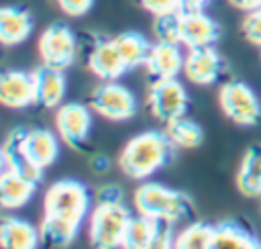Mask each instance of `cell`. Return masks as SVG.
<instances>
[{
    "instance_id": "cell-1",
    "label": "cell",
    "mask_w": 261,
    "mask_h": 249,
    "mask_svg": "<svg viewBox=\"0 0 261 249\" xmlns=\"http://www.w3.org/2000/svg\"><path fill=\"white\" fill-rule=\"evenodd\" d=\"M175 149L165 131H145L124 145L118 165L128 178L143 180L165 167L173 159Z\"/></svg>"
},
{
    "instance_id": "cell-2",
    "label": "cell",
    "mask_w": 261,
    "mask_h": 249,
    "mask_svg": "<svg viewBox=\"0 0 261 249\" xmlns=\"http://www.w3.org/2000/svg\"><path fill=\"white\" fill-rule=\"evenodd\" d=\"M135 208L143 216H151L157 220H167V222H181L192 218L194 206L192 200L177 190H171L167 186L147 182L137 188L135 192Z\"/></svg>"
},
{
    "instance_id": "cell-3",
    "label": "cell",
    "mask_w": 261,
    "mask_h": 249,
    "mask_svg": "<svg viewBox=\"0 0 261 249\" xmlns=\"http://www.w3.org/2000/svg\"><path fill=\"white\" fill-rule=\"evenodd\" d=\"M130 212L122 202H98L90 216V241L94 249H122V237Z\"/></svg>"
},
{
    "instance_id": "cell-4",
    "label": "cell",
    "mask_w": 261,
    "mask_h": 249,
    "mask_svg": "<svg viewBox=\"0 0 261 249\" xmlns=\"http://www.w3.org/2000/svg\"><path fill=\"white\" fill-rule=\"evenodd\" d=\"M90 208V194L86 186L77 180H59L49 186L45 194V214L59 216L71 222L86 218Z\"/></svg>"
},
{
    "instance_id": "cell-5",
    "label": "cell",
    "mask_w": 261,
    "mask_h": 249,
    "mask_svg": "<svg viewBox=\"0 0 261 249\" xmlns=\"http://www.w3.org/2000/svg\"><path fill=\"white\" fill-rule=\"evenodd\" d=\"M147 104L153 116L167 124L171 120L186 116L190 98L184 84L177 78H165V80H151L147 88Z\"/></svg>"
},
{
    "instance_id": "cell-6",
    "label": "cell",
    "mask_w": 261,
    "mask_h": 249,
    "mask_svg": "<svg viewBox=\"0 0 261 249\" xmlns=\"http://www.w3.org/2000/svg\"><path fill=\"white\" fill-rule=\"evenodd\" d=\"M218 102L228 120L241 127H255L261 120V102L257 94L239 80H228L218 92Z\"/></svg>"
},
{
    "instance_id": "cell-7",
    "label": "cell",
    "mask_w": 261,
    "mask_h": 249,
    "mask_svg": "<svg viewBox=\"0 0 261 249\" xmlns=\"http://www.w3.org/2000/svg\"><path fill=\"white\" fill-rule=\"evenodd\" d=\"M39 55L45 65L67 69L77 55V39L73 31L63 22L49 24L39 39Z\"/></svg>"
},
{
    "instance_id": "cell-8",
    "label": "cell",
    "mask_w": 261,
    "mask_h": 249,
    "mask_svg": "<svg viewBox=\"0 0 261 249\" xmlns=\"http://www.w3.org/2000/svg\"><path fill=\"white\" fill-rule=\"evenodd\" d=\"M90 108L104 118L126 120L137 112V98L126 86L118 82H104L92 90Z\"/></svg>"
},
{
    "instance_id": "cell-9",
    "label": "cell",
    "mask_w": 261,
    "mask_h": 249,
    "mask_svg": "<svg viewBox=\"0 0 261 249\" xmlns=\"http://www.w3.org/2000/svg\"><path fill=\"white\" fill-rule=\"evenodd\" d=\"M220 39L218 22L204 10H179L177 12V43L194 49L208 47Z\"/></svg>"
},
{
    "instance_id": "cell-10",
    "label": "cell",
    "mask_w": 261,
    "mask_h": 249,
    "mask_svg": "<svg viewBox=\"0 0 261 249\" xmlns=\"http://www.w3.org/2000/svg\"><path fill=\"white\" fill-rule=\"evenodd\" d=\"M55 127L59 131V137L69 147L80 149L92 131V112L88 106L77 102L63 104L55 114Z\"/></svg>"
},
{
    "instance_id": "cell-11",
    "label": "cell",
    "mask_w": 261,
    "mask_h": 249,
    "mask_svg": "<svg viewBox=\"0 0 261 249\" xmlns=\"http://www.w3.org/2000/svg\"><path fill=\"white\" fill-rule=\"evenodd\" d=\"M18 149L41 171L59 155V143L49 129H18Z\"/></svg>"
},
{
    "instance_id": "cell-12",
    "label": "cell",
    "mask_w": 261,
    "mask_h": 249,
    "mask_svg": "<svg viewBox=\"0 0 261 249\" xmlns=\"http://www.w3.org/2000/svg\"><path fill=\"white\" fill-rule=\"evenodd\" d=\"M88 67L94 76H98L104 82H116L122 73L128 71L126 63L120 57V51L112 39L96 37L88 51Z\"/></svg>"
},
{
    "instance_id": "cell-13",
    "label": "cell",
    "mask_w": 261,
    "mask_h": 249,
    "mask_svg": "<svg viewBox=\"0 0 261 249\" xmlns=\"http://www.w3.org/2000/svg\"><path fill=\"white\" fill-rule=\"evenodd\" d=\"M224 71V61L214 45L208 47H194L188 51L184 61V73L190 82L198 86H210L218 82Z\"/></svg>"
},
{
    "instance_id": "cell-14",
    "label": "cell",
    "mask_w": 261,
    "mask_h": 249,
    "mask_svg": "<svg viewBox=\"0 0 261 249\" xmlns=\"http://www.w3.org/2000/svg\"><path fill=\"white\" fill-rule=\"evenodd\" d=\"M0 100L8 108H27L37 104V90H35V76L33 71L8 69L0 78Z\"/></svg>"
},
{
    "instance_id": "cell-15",
    "label": "cell",
    "mask_w": 261,
    "mask_h": 249,
    "mask_svg": "<svg viewBox=\"0 0 261 249\" xmlns=\"http://www.w3.org/2000/svg\"><path fill=\"white\" fill-rule=\"evenodd\" d=\"M184 61L186 55L181 53L177 43L157 41L155 45H151L145 67L151 80H165V78H177L179 71H184Z\"/></svg>"
},
{
    "instance_id": "cell-16",
    "label": "cell",
    "mask_w": 261,
    "mask_h": 249,
    "mask_svg": "<svg viewBox=\"0 0 261 249\" xmlns=\"http://www.w3.org/2000/svg\"><path fill=\"white\" fill-rule=\"evenodd\" d=\"M35 90H37V104L45 108H57L67 90V82L63 76V69L51 67V65H39L35 71Z\"/></svg>"
},
{
    "instance_id": "cell-17",
    "label": "cell",
    "mask_w": 261,
    "mask_h": 249,
    "mask_svg": "<svg viewBox=\"0 0 261 249\" xmlns=\"http://www.w3.org/2000/svg\"><path fill=\"white\" fill-rule=\"evenodd\" d=\"M35 180L14 171V169H2L0 178V204L4 208H20L24 206L37 190Z\"/></svg>"
},
{
    "instance_id": "cell-18",
    "label": "cell",
    "mask_w": 261,
    "mask_h": 249,
    "mask_svg": "<svg viewBox=\"0 0 261 249\" xmlns=\"http://www.w3.org/2000/svg\"><path fill=\"white\" fill-rule=\"evenodd\" d=\"M33 14L22 6H4L0 10V41L18 45L33 33Z\"/></svg>"
},
{
    "instance_id": "cell-19",
    "label": "cell",
    "mask_w": 261,
    "mask_h": 249,
    "mask_svg": "<svg viewBox=\"0 0 261 249\" xmlns=\"http://www.w3.org/2000/svg\"><path fill=\"white\" fill-rule=\"evenodd\" d=\"M41 243V233L27 220L4 216L0 225V245L2 249H37Z\"/></svg>"
},
{
    "instance_id": "cell-20",
    "label": "cell",
    "mask_w": 261,
    "mask_h": 249,
    "mask_svg": "<svg viewBox=\"0 0 261 249\" xmlns=\"http://www.w3.org/2000/svg\"><path fill=\"white\" fill-rule=\"evenodd\" d=\"M212 249H261V241L237 220L214 225Z\"/></svg>"
},
{
    "instance_id": "cell-21",
    "label": "cell",
    "mask_w": 261,
    "mask_h": 249,
    "mask_svg": "<svg viewBox=\"0 0 261 249\" xmlns=\"http://www.w3.org/2000/svg\"><path fill=\"white\" fill-rule=\"evenodd\" d=\"M237 186L243 196H261V145H251L245 151L237 173Z\"/></svg>"
},
{
    "instance_id": "cell-22",
    "label": "cell",
    "mask_w": 261,
    "mask_h": 249,
    "mask_svg": "<svg viewBox=\"0 0 261 249\" xmlns=\"http://www.w3.org/2000/svg\"><path fill=\"white\" fill-rule=\"evenodd\" d=\"M41 243L45 247H51V249H61V247H67L80 233V222H71V220H65V218H59V216H49L45 214L43 222H41Z\"/></svg>"
},
{
    "instance_id": "cell-23",
    "label": "cell",
    "mask_w": 261,
    "mask_h": 249,
    "mask_svg": "<svg viewBox=\"0 0 261 249\" xmlns=\"http://www.w3.org/2000/svg\"><path fill=\"white\" fill-rule=\"evenodd\" d=\"M114 43H116V47L120 51V57H122V61L126 63L128 69L145 65L147 55L151 51V43L147 41L145 35H141L137 31H124V33L114 37Z\"/></svg>"
},
{
    "instance_id": "cell-24",
    "label": "cell",
    "mask_w": 261,
    "mask_h": 249,
    "mask_svg": "<svg viewBox=\"0 0 261 249\" xmlns=\"http://www.w3.org/2000/svg\"><path fill=\"white\" fill-rule=\"evenodd\" d=\"M159 220L151 216H130L124 237H122V249H147V245L153 241L157 233Z\"/></svg>"
},
{
    "instance_id": "cell-25",
    "label": "cell",
    "mask_w": 261,
    "mask_h": 249,
    "mask_svg": "<svg viewBox=\"0 0 261 249\" xmlns=\"http://www.w3.org/2000/svg\"><path fill=\"white\" fill-rule=\"evenodd\" d=\"M165 133L171 139V143L179 149H194L202 143L204 139V131L198 122L181 116L177 120H171L165 124Z\"/></svg>"
},
{
    "instance_id": "cell-26",
    "label": "cell",
    "mask_w": 261,
    "mask_h": 249,
    "mask_svg": "<svg viewBox=\"0 0 261 249\" xmlns=\"http://www.w3.org/2000/svg\"><path fill=\"white\" fill-rule=\"evenodd\" d=\"M214 225L190 222L175 235V249H212Z\"/></svg>"
},
{
    "instance_id": "cell-27",
    "label": "cell",
    "mask_w": 261,
    "mask_h": 249,
    "mask_svg": "<svg viewBox=\"0 0 261 249\" xmlns=\"http://www.w3.org/2000/svg\"><path fill=\"white\" fill-rule=\"evenodd\" d=\"M153 33H155L157 41L177 43V12L155 16V20H153Z\"/></svg>"
},
{
    "instance_id": "cell-28",
    "label": "cell",
    "mask_w": 261,
    "mask_h": 249,
    "mask_svg": "<svg viewBox=\"0 0 261 249\" xmlns=\"http://www.w3.org/2000/svg\"><path fill=\"white\" fill-rule=\"evenodd\" d=\"M241 31H243V35H245V39L249 43L261 47V8L251 10V12L245 14Z\"/></svg>"
},
{
    "instance_id": "cell-29",
    "label": "cell",
    "mask_w": 261,
    "mask_h": 249,
    "mask_svg": "<svg viewBox=\"0 0 261 249\" xmlns=\"http://www.w3.org/2000/svg\"><path fill=\"white\" fill-rule=\"evenodd\" d=\"M147 249H175V235H173V222L159 220L157 233L153 241L147 245Z\"/></svg>"
},
{
    "instance_id": "cell-30",
    "label": "cell",
    "mask_w": 261,
    "mask_h": 249,
    "mask_svg": "<svg viewBox=\"0 0 261 249\" xmlns=\"http://www.w3.org/2000/svg\"><path fill=\"white\" fill-rule=\"evenodd\" d=\"M139 4L153 16L173 14L181 10V0H139Z\"/></svg>"
},
{
    "instance_id": "cell-31",
    "label": "cell",
    "mask_w": 261,
    "mask_h": 249,
    "mask_svg": "<svg viewBox=\"0 0 261 249\" xmlns=\"http://www.w3.org/2000/svg\"><path fill=\"white\" fill-rule=\"evenodd\" d=\"M53 2L67 16H82V14L90 12L94 6V0H53Z\"/></svg>"
},
{
    "instance_id": "cell-32",
    "label": "cell",
    "mask_w": 261,
    "mask_h": 249,
    "mask_svg": "<svg viewBox=\"0 0 261 249\" xmlns=\"http://www.w3.org/2000/svg\"><path fill=\"white\" fill-rule=\"evenodd\" d=\"M104 200H114V202H120L122 200V194L116 186H104L100 192H98V202H104Z\"/></svg>"
},
{
    "instance_id": "cell-33",
    "label": "cell",
    "mask_w": 261,
    "mask_h": 249,
    "mask_svg": "<svg viewBox=\"0 0 261 249\" xmlns=\"http://www.w3.org/2000/svg\"><path fill=\"white\" fill-rule=\"evenodd\" d=\"M234 8L243 10V12H251V10H257L261 8V0H228Z\"/></svg>"
},
{
    "instance_id": "cell-34",
    "label": "cell",
    "mask_w": 261,
    "mask_h": 249,
    "mask_svg": "<svg viewBox=\"0 0 261 249\" xmlns=\"http://www.w3.org/2000/svg\"><path fill=\"white\" fill-rule=\"evenodd\" d=\"M212 0H181V10H204Z\"/></svg>"
},
{
    "instance_id": "cell-35",
    "label": "cell",
    "mask_w": 261,
    "mask_h": 249,
    "mask_svg": "<svg viewBox=\"0 0 261 249\" xmlns=\"http://www.w3.org/2000/svg\"><path fill=\"white\" fill-rule=\"evenodd\" d=\"M106 167H108V159H106V157L98 155V157H94V159H92V169L102 171V169H106Z\"/></svg>"
}]
</instances>
